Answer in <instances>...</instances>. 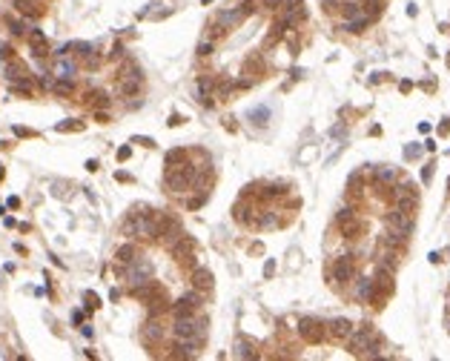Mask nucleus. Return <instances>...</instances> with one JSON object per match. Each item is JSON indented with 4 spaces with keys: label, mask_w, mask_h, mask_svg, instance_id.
Segmentation results:
<instances>
[{
    "label": "nucleus",
    "mask_w": 450,
    "mask_h": 361,
    "mask_svg": "<svg viewBox=\"0 0 450 361\" xmlns=\"http://www.w3.org/2000/svg\"><path fill=\"white\" fill-rule=\"evenodd\" d=\"M381 244H384V247H390V249H404V244H407V235L399 233V229H390V226H387V233H384V238H381Z\"/></svg>",
    "instance_id": "24"
},
{
    "label": "nucleus",
    "mask_w": 450,
    "mask_h": 361,
    "mask_svg": "<svg viewBox=\"0 0 450 361\" xmlns=\"http://www.w3.org/2000/svg\"><path fill=\"white\" fill-rule=\"evenodd\" d=\"M416 207H419V195H399V198H396V209L404 212V215H413Z\"/></svg>",
    "instance_id": "27"
},
{
    "label": "nucleus",
    "mask_w": 450,
    "mask_h": 361,
    "mask_svg": "<svg viewBox=\"0 0 450 361\" xmlns=\"http://www.w3.org/2000/svg\"><path fill=\"white\" fill-rule=\"evenodd\" d=\"M86 104H92L95 109H106L109 106V95H106L104 89H92V92H86V97H83Z\"/></svg>",
    "instance_id": "29"
},
{
    "label": "nucleus",
    "mask_w": 450,
    "mask_h": 361,
    "mask_svg": "<svg viewBox=\"0 0 450 361\" xmlns=\"http://www.w3.org/2000/svg\"><path fill=\"white\" fill-rule=\"evenodd\" d=\"M81 321H83V313H81V310H75V313H72V324H81Z\"/></svg>",
    "instance_id": "60"
},
{
    "label": "nucleus",
    "mask_w": 450,
    "mask_h": 361,
    "mask_svg": "<svg viewBox=\"0 0 450 361\" xmlns=\"http://www.w3.org/2000/svg\"><path fill=\"white\" fill-rule=\"evenodd\" d=\"M57 132H78V129H83V120H63V123H57Z\"/></svg>",
    "instance_id": "42"
},
{
    "label": "nucleus",
    "mask_w": 450,
    "mask_h": 361,
    "mask_svg": "<svg viewBox=\"0 0 450 361\" xmlns=\"http://www.w3.org/2000/svg\"><path fill=\"white\" fill-rule=\"evenodd\" d=\"M324 12H336V9H341V0H322Z\"/></svg>",
    "instance_id": "48"
},
{
    "label": "nucleus",
    "mask_w": 450,
    "mask_h": 361,
    "mask_svg": "<svg viewBox=\"0 0 450 361\" xmlns=\"http://www.w3.org/2000/svg\"><path fill=\"white\" fill-rule=\"evenodd\" d=\"M378 267H384V270H396L399 267V252L390 247H384L381 252H378Z\"/></svg>",
    "instance_id": "30"
},
{
    "label": "nucleus",
    "mask_w": 450,
    "mask_h": 361,
    "mask_svg": "<svg viewBox=\"0 0 450 361\" xmlns=\"http://www.w3.org/2000/svg\"><path fill=\"white\" fill-rule=\"evenodd\" d=\"M404 155H407V158H416V155H422V146H407Z\"/></svg>",
    "instance_id": "54"
},
{
    "label": "nucleus",
    "mask_w": 450,
    "mask_h": 361,
    "mask_svg": "<svg viewBox=\"0 0 450 361\" xmlns=\"http://www.w3.org/2000/svg\"><path fill=\"white\" fill-rule=\"evenodd\" d=\"M258 215H261V212L255 209V204H249V201H247V195H244V198L233 207V218L238 221V224H244V226H255Z\"/></svg>",
    "instance_id": "10"
},
{
    "label": "nucleus",
    "mask_w": 450,
    "mask_h": 361,
    "mask_svg": "<svg viewBox=\"0 0 450 361\" xmlns=\"http://www.w3.org/2000/svg\"><path fill=\"white\" fill-rule=\"evenodd\" d=\"M135 258H138V247H135V244H123V247H118V252H115V261H118V267L132 264Z\"/></svg>",
    "instance_id": "25"
},
{
    "label": "nucleus",
    "mask_w": 450,
    "mask_h": 361,
    "mask_svg": "<svg viewBox=\"0 0 450 361\" xmlns=\"http://www.w3.org/2000/svg\"><path fill=\"white\" fill-rule=\"evenodd\" d=\"M278 224H281V221H278V215H275V212H270V209H267V212H261V215H258V221H255L258 229H273V226H278Z\"/></svg>",
    "instance_id": "35"
},
{
    "label": "nucleus",
    "mask_w": 450,
    "mask_h": 361,
    "mask_svg": "<svg viewBox=\"0 0 450 361\" xmlns=\"http://www.w3.org/2000/svg\"><path fill=\"white\" fill-rule=\"evenodd\" d=\"M241 12H244V17H247V15H252V12H255V0H247V3L241 6Z\"/></svg>",
    "instance_id": "53"
},
{
    "label": "nucleus",
    "mask_w": 450,
    "mask_h": 361,
    "mask_svg": "<svg viewBox=\"0 0 450 361\" xmlns=\"http://www.w3.org/2000/svg\"><path fill=\"white\" fill-rule=\"evenodd\" d=\"M26 38H29V46H32V57L35 60H43V57H49L52 52H49V40L46 35L38 29V26H32L29 32H26Z\"/></svg>",
    "instance_id": "12"
},
{
    "label": "nucleus",
    "mask_w": 450,
    "mask_h": 361,
    "mask_svg": "<svg viewBox=\"0 0 450 361\" xmlns=\"http://www.w3.org/2000/svg\"><path fill=\"white\" fill-rule=\"evenodd\" d=\"M215 86H218V83H215ZM233 89H235V83H233V80H224V83L218 86V95H221V97H227L230 92H233Z\"/></svg>",
    "instance_id": "47"
},
{
    "label": "nucleus",
    "mask_w": 450,
    "mask_h": 361,
    "mask_svg": "<svg viewBox=\"0 0 450 361\" xmlns=\"http://www.w3.org/2000/svg\"><path fill=\"white\" fill-rule=\"evenodd\" d=\"M129 155H132V146H121L118 149V160H129Z\"/></svg>",
    "instance_id": "52"
},
{
    "label": "nucleus",
    "mask_w": 450,
    "mask_h": 361,
    "mask_svg": "<svg viewBox=\"0 0 450 361\" xmlns=\"http://www.w3.org/2000/svg\"><path fill=\"white\" fill-rule=\"evenodd\" d=\"M350 218H356V207H353V204L338 209V212H336V224H344V221H350Z\"/></svg>",
    "instance_id": "41"
},
{
    "label": "nucleus",
    "mask_w": 450,
    "mask_h": 361,
    "mask_svg": "<svg viewBox=\"0 0 450 361\" xmlns=\"http://www.w3.org/2000/svg\"><path fill=\"white\" fill-rule=\"evenodd\" d=\"M387 226H390V229H399V233H404V235H410L413 233V215H404V212H399V209H390V212H387Z\"/></svg>",
    "instance_id": "16"
},
{
    "label": "nucleus",
    "mask_w": 450,
    "mask_h": 361,
    "mask_svg": "<svg viewBox=\"0 0 450 361\" xmlns=\"http://www.w3.org/2000/svg\"><path fill=\"white\" fill-rule=\"evenodd\" d=\"M298 336L304 341H310V344H322L324 336H327V324H322L315 318H301L298 321Z\"/></svg>",
    "instance_id": "7"
},
{
    "label": "nucleus",
    "mask_w": 450,
    "mask_h": 361,
    "mask_svg": "<svg viewBox=\"0 0 450 361\" xmlns=\"http://www.w3.org/2000/svg\"><path fill=\"white\" fill-rule=\"evenodd\" d=\"M356 278V261L353 255H341L333 261V267H330V281L333 284H347V281Z\"/></svg>",
    "instance_id": "6"
},
{
    "label": "nucleus",
    "mask_w": 450,
    "mask_h": 361,
    "mask_svg": "<svg viewBox=\"0 0 450 361\" xmlns=\"http://www.w3.org/2000/svg\"><path fill=\"white\" fill-rule=\"evenodd\" d=\"M201 350V341L195 338H172V350H169V358H195Z\"/></svg>",
    "instance_id": "9"
},
{
    "label": "nucleus",
    "mask_w": 450,
    "mask_h": 361,
    "mask_svg": "<svg viewBox=\"0 0 450 361\" xmlns=\"http://www.w3.org/2000/svg\"><path fill=\"white\" fill-rule=\"evenodd\" d=\"M378 347H381V338L376 336L373 324H362V327H353V333L347 336V350L353 355H367V358H376Z\"/></svg>",
    "instance_id": "1"
},
{
    "label": "nucleus",
    "mask_w": 450,
    "mask_h": 361,
    "mask_svg": "<svg viewBox=\"0 0 450 361\" xmlns=\"http://www.w3.org/2000/svg\"><path fill=\"white\" fill-rule=\"evenodd\" d=\"M189 281H192L195 289H201V292H209L212 289V270H207V267H192V275H189Z\"/></svg>",
    "instance_id": "18"
},
{
    "label": "nucleus",
    "mask_w": 450,
    "mask_h": 361,
    "mask_svg": "<svg viewBox=\"0 0 450 361\" xmlns=\"http://www.w3.org/2000/svg\"><path fill=\"white\" fill-rule=\"evenodd\" d=\"M0 57H3V60H9V57H15V49L9 46V43H3V46H0Z\"/></svg>",
    "instance_id": "49"
},
{
    "label": "nucleus",
    "mask_w": 450,
    "mask_h": 361,
    "mask_svg": "<svg viewBox=\"0 0 450 361\" xmlns=\"http://www.w3.org/2000/svg\"><path fill=\"white\" fill-rule=\"evenodd\" d=\"M3 75H6L9 80H17V78H26V75H29V69H26L23 60L9 57V60H3Z\"/></svg>",
    "instance_id": "21"
},
{
    "label": "nucleus",
    "mask_w": 450,
    "mask_h": 361,
    "mask_svg": "<svg viewBox=\"0 0 450 361\" xmlns=\"http://www.w3.org/2000/svg\"><path fill=\"white\" fill-rule=\"evenodd\" d=\"M212 52H215V40H212V38H204L201 43H198V55H201V57H209Z\"/></svg>",
    "instance_id": "40"
},
{
    "label": "nucleus",
    "mask_w": 450,
    "mask_h": 361,
    "mask_svg": "<svg viewBox=\"0 0 450 361\" xmlns=\"http://www.w3.org/2000/svg\"><path fill=\"white\" fill-rule=\"evenodd\" d=\"M192 172H195V167L186 160V163H181V167H172V169H167V175H164V184H167V189L169 192H175V195H181V192H186L189 189V181H192Z\"/></svg>",
    "instance_id": "2"
},
{
    "label": "nucleus",
    "mask_w": 450,
    "mask_h": 361,
    "mask_svg": "<svg viewBox=\"0 0 450 361\" xmlns=\"http://www.w3.org/2000/svg\"><path fill=\"white\" fill-rule=\"evenodd\" d=\"M164 163H167V169L186 163V149H169V152H167V158H164Z\"/></svg>",
    "instance_id": "34"
},
{
    "label": "nucleus",
    "mask_w": 450,
    "mask_h": 361,
    "mask_svg": "<svg viewBox=\"0 0 450 361\" xmlns=\"http://www.w3.org/2000/svg\"><path fill=\"white\" fill-rule=\"evenodd\" d=\"M132 141H135V144H144V146H155L152 138H132Z\"/></svg>",
    "instance_id": "57"
},
{
    "label": "nucleus",
    "mask_w": 450,
    "mask_h": 361,
    "mask_svg": "<svg viewBox=\"0 0 450 361\" xmlns=\"http://www.w3.org/2000/svg\"><path fill=\"white\" fill-rule=\"evenodd\" d=\"M141 89H144V80L141 78H118V92H121L123 97L141 95Z\"/></svg>",
    "instance_id": "22"
},
{
    "label": "nucleus",
    "mask_w": 450,
    "mask_h": 361,
    "mask_svg": "<svg viewBox=\"0 0 450 361\" xmlns=\"http://www.w3.org/2000/svg\"><path fill=\"white\" fill-rule=\"evenodd\" d=\"M115 178H118V181H132V175H129V172H115Z\"/></svg>",
    "instance_id": "61"
},
{
    "label": "nucleus",
    "mask_w": 450,
    "mask_h": 361,
    "mask_svg": "<svg viewBox=\"0 0 450 361\" xmlns=\"http://www.w3.org/2000/svg\"><path fill=\"white\" fill-rule=\"evenodd\" d=\"M341 12H344V20H353V17H362V3H341Z\"/></svg>",
    "instance_id": "39"
},
{
    "label": "nucleus",
    "mask_w": 450,
    "mask_h": 361,
    "mask_svg": "<svg viewBox=\"0 0 450 361\" xmlns=\"http://www.w3.org/2000/svg\"><path fill=\"white\" fill-rule=\"evenodd\" d=\"M118 270H121V275L129 281V287H138V284H144V281L152 278V261H146V258H141V255H138L132 264L118 267Z\"/></svg>",
    "instance_id": "3"
},
{
    "label": "nucleus",
    "mask_w": 450,
    "mask_h": 361,
    "mask_svg": "<svg viewBox=\"0 0 450 361\" xmlns=\"http://www.w3.org/2000/svg\"><path fill=\"white\" fill-rule=\"evenodd\" d=\"M172 338H195L198 336V315H175V324L169 327Z\"/></svg>",
    "instance_id": "8"
},
{
    "label": "nucleus",
    "mask_w": 450,
    "mask_h": 361,
    "mask_svg": "<svg viewBox=\"0 0 450 361\" xmlns=\"http://www.w3.org/2000/svg\"><path fill=\"white\" fill-rule=\"evenodd\" d=\"M167 123H169V126H178V123H181V115H172V118H169Z\"/></svg>",
    "instance_id": "63"
},
{
    "label": "nucleus",
    "mask_w": 450,
    "mask_h": 361,
    "mask_svg": "<svg viewBox=\"0 0 450 361\" xmlns=\"http://www.w3.org/2000/svg\"><path fill=\"white\" fill-rule=\"evenodd\" d=\"M362 12L370 17V20H376V17H381V12H384V0H364Z\"/></svg>",
    "instance_id": "33"
},
{
    "label": "nucleus",
    "mask_w": 450,
    "mask_h": 361,
    "mask_svg": "<svg viewBox=\"0 0 450 361\" xmlns=\"http://www.w3.org/2000/svg\"><path fill=\"white\" fill-rule=\"evenodd\" d=\"M204 296L207 292H201V289H189V292H184V296L178 298V301H172V307H169V313L172 315H195L198 313V304L204 301Z\"/></svg>",
    "instance_id": "5"
},
{
    "label": "nucleus",
    "mask_w": 450,
    "mask_h": 361,
    "mask_svg": "<svg viewBox=\"0 0 450 361\" xmlns=\"http://www.w3.org/2000/svg\"><path fill=\"white\" fill-rule=\"evenodd\" d=\"M370 23H373V20H370L367 15H362V17H353V20H344V23H341V29H344V32H350V35H362Z\"/></svg>",
    "instance_id": "26"
},
{
    "label": "nucleus",
    "mask_w": 450,
    "mask_h": 361,
    "mask_svg": "<svg viewBox=\"0 0 450 361\" xmlns=\"http://www.w3.org/2000/svg\"><path fill=\"white\" fill-rule=\"evenodd\" d=\"M353 333V324L347 318H333L327 324V336H333V338H338V341H347V336Z\"/></svg>",
    "instance_id": "20"
},
{
    "label": "nucleus",
    "mask_w": 450,
    "mask_h": 361,
    "mask_svg": "<svg viewBox=\"0 0 450 361\" xmlns=\"http://www.w3.org/2000/svg\"><path fill=\"white\" fill-rule=\"evenodd\" d=\"M126 55V46H123V43H115L112 46V57H123Z\"/></svg>",
    "instance_id": "51"
},
{
    "label": "nucleus",
    "mask_w": 450,
    "mask_h": 361,
    "mask_svg": "<svg viewBox=\"0 0 450 361\" xmlns=\"http://www.w3.org/2000/svg\"><path fill=\"white\" fill-rule=\"evenodd\" d=\"M249 118H252V123H255V126H267V123H270V109H267V106H261V109H252V112H249Z\"/></svg>",
    "instance_id": "38"
},
{
    "label": "nucleus",
    "mask_w": 450,
    "mask_h": 361,
    "mask_svg": "<svg viewBox=\"0 0 450 361\" xmlns=\"http://www.w3.org/2000/svg\"><path fill=\"white\" fill-rule=\"evenodd\" d=\"M241 20H244V12H241V9H224V12H218V17H215V23L221 26L224 32L235 29Z\"/></svg>",
    "instance_id": "19"
},
{
    "label": "nucleus",
    "mask_w": 450,
    "mask_h": 361,
    "mask_svg": "<svg viewBox=\"0 0 450 361\" xmlns=\"http://www.w3.org/2000/svg\"><path fill=\"white\" fill-rule=\"evenodd\" d=\"M9 89L15 92V95H32L35 92V83H32V78L26 75V78H17V80H9Z\"/></svg>",
    "instance_id": "28"
},
{
    "label": "nucleus",
    "mask_w": 450,
    "mask_h": 361,
    "mask_svg": "<svg viewBox=\"0 0 450 361\" xmlns=\"http://www.w3.org/2000/svg\"><path fill=\"white\" fill-rule=\"evenodd\" d=\"M83 66H86V69H98V66H101V57H98V52H89V55L83 57Z\"/></svg>",
    "instance_id": "44"
},
{
    "label": "nucleus",
    "mask_w": 450,
    "mask_h": 361,
    "mask_svg": "<svg viewBox=\"0 0 450 361\" xmlns=\"http://www.w3.org/2000/svg\"><path fill=\"white\" fill-rule=\"evenodd\" d=\"M356 296H359V301H367V304H376V281H373V278H359V287H356Z\"/></svg>",
    "instance_id": "23"
},
{
    "label": "nucleus",
    "mask_w": 450,
    "mask_h": 361,
    "mask_svg": "<svg viewBox=\"0 0 450 361\" xmlns=\"http://www.w3.org/2000/svg\"><path fill=\"white\" fill-rule=\"evenodd\" d=\"M83 298H86V307H89V310H95V307H101V298H98L95 292H92V289H86V292H83Z\"/></svg>",
    "instance_id": "45"
},
{
    "label": "nucleus",
    "mask_w": 450,
    "mask_h": 361,
    "mask_svg": "<svg viewBox=\"0 0 450 361\" xmlns=\"http://www.w3.org/2000/svg\"><path fill=\"white\" fill-rule=\"evenodd\" d=\"M144 344H149V347H155V344H161L164 341V336H167V324H164L161 318H146V324H144Z\"/></svg>",
    "instance_id": "13"
},
{
    "label": "nucleus",
    "mask_w": 450,
    "mask_h": 361,
    "mask_svg": "<svg viewBox=\"0 0 450 361\" xmlns=\"http://www.w3.org/2000/svg\"><path fill=\"white\" fill-rule=\"evenodd\" d=\"M284 192H287V189H284V184H270L261 195H264V198H281Z\"/></svg>",
    "instance_id": "43"
},
{
    "label": "nucleus",
    "mask_w": 450,
    "mask_h": 361,
    "mask_svg": "<svg viewBox=\"0 0 450 361\" xmlns=\"http://www.w3.org/2000/svg\"><path fill=\"white\" fill-rule=\"evenodd\" d=\"M169 252H172V258L175 261H181V264H189L195 255V241L189 238V235H184V238H178L172 247H169Z\"/></svg>",
    "instance_id": "15"
},
{
    "label": "nucleus",
    "mask_w": 450,
    "mask_h": 361,
    "mask_svg": "<svg viewBox=\"0 0 450 361\" xmlns=\"http://www.w3.org/2000/svg\"><path fill=\"white\" fill-rule=\"evenodd\" d=\"M215 83H218L215 78H207V75H204V78L195 80V86H192L195 101H198L201 106H207V109L212 106V101H209V97H212V92H215Z\"/></svg>",
    "instance_id": "14"
},
{
    "label": "nucleus",
    "mask_w": 450,
    "mask_h": 361,
    "mask_svg": "<svg viewBox=\"0 0 450 361\" xmlns=\"http://www.w3.org/2000/svg\"><path fill=\"white\" fill-rule=\"evenodd\" d=\"M341 226V235L344 238H359V233H364V221H359V218H350V221H344Z\"/></svg>",
    "instance_id": "31"
},
{
    "label": "nucleus",
    "mask_w": 450,
    "mask_h": 361,
    "mask_svg": "<svg viewBox=\"0 0 450 361\" xmlns=\"http://www.w3.org/2000/svg\"><path fill=\"white\" fill-rule=\"evenodd\" d=\"M15 135L17 138H35V132L32 129H26V126H15Z\"/></svg>",
    "instance_id": "50"
},
{
    "label": "nucleus",
    "mask_w": 450,
    "mask_h": 361,
    "mask_svg": "<svg viewBox=\"0 0 450 361\" xmlns=\"http://www.w3.org/2000/svg\"><path fill=\"white\" fill-rule=\"evenodd\" d=\"M158 238L164 241V247H172L178 238H184V226H181V221H178L175 215H161L158 218Z\"/></svg>",
    "instance_id": "4"
},
{
    "label": "nucleus",
    "mask_w": 450,
    "mask_h": 361,
    "mask_svg": "<svg viewBox=\"0 0 450 361\" xmlns=\"http://www.w3.org/2000/svg\"><path fill=\"white\" fill-rule=\"evenodd\" d=\"M430 178H433V163H430V167H425V172H422V181H430Z\"/></svg>",
    "instance_id": "55"
},
{
    "label": "nucleus",
    "mask_w": 450,
    "mask_h": 361,
    "mask_svg": "<svg viewBox=\"0 0 450 361\" xmlns=\"http://www.w3.org/2000/svg\"><path fill=\"white\" fill-rule=\"evenodd\" d=\"M235 358H258V353H255V347L249 344V341H235Z\"/></svg>",
    "instance_id": "36"
},
{
    "label": "nucleus",
    "mask_w": 450,
    "mask_h": 361,
    "mask_svg": "<svg viewBox=\"0 0 450 361\" xmlns=\"http://www.w3.org/2000/svg\"><path fill=\"white\" fill-rule=\"evenodd\" d=\"M52 75H55V78L75 80V75H78V57H72V55H55Z\"/></svg>",
    "instance_id": "11"
},
{
    "label": "nucleus",
    "mask_w": 450,
    "mask_h": 361,
    "mask_svg": "<svg viewBox=\"0 0 450 361\" xmlns=\"http://www.w3.org/2000/svg\"><path fill=\"white\" fill-rule=\"evenodd\" d=\"M439 132H442V135H447V132H450V118H447V120H444L442 126H439Z\"/></svg>",
    "instance_id": "62"
},
{
    "label": "nucleus",
    "mask_w": 450,
    "mask_h": 361,
    "mask_svg": "<svg viewBox=\"0 0 450 361\" xmlns=\"http://www.w3.org/2000/svg\"><path fill=\"white\" fill-rule=\"evenodd\" d=\"M204 204H207V189H204L201 195H195V198L189 201V204H186V207H189V209H198V207H204Z\"/></svg>",
    "instance_id": "46"
},
{
    "label": "nucleus",
    "mask_w": 450,
    "mask_h": 361,
    "mask_svg": "<svg viewBox=\"0 0 450 361\" xmlns=\"http://www.w3.org/2000/svg\"><path fill=\"white\" fill-rule=\"evenodd\" d=\"M15 12L26 20H38L43 15V3L41 0H15Z\"/></svg>",
    "instance_id": "17"
},
{
    "label": "nucleus",
    "mask_w": 450,
    "mask_h": 361,
    "mask_svg": "<svg viewBox=\"0 0 450 361\" xmlns=\"http://www.w3.org/2000/svg\"><path fill=\"white\" fill-rule=\"evenodd\" d=\"M52 92L60 97H69L75 95V80H66V78H55L52 80Z\"/></svg>",
    "instance_id": "32"
},
{
    "label": "nucleus",
    "mask_w": 450,
    "mask_h": 361,
    "mask_svg": "<svg viewBox=\"0 0 450 361\" xmlns=\"http://www.w3.org/2000/svg\"><path fill=\"white\" fill-rule=\"evenodd\" d=\"M261 3H264L267 9H278L281 6V0H261Z\"/></svg>",
    "instance_id": "59"
},
{
    "label": "nucleus",
    "mask_w": 450,
    "mask_h": 361,
    "mask_svg": "<svg viewBox=\"0 0 450 361\" xmlns=\"http://www.w3.org/2000/svg\"><path fill=\"white\" fill-rule=\"evenodd\" d=\"M6 207H9V209H17V207H20V198H17V195H12V198L6 201Z\"/></svg>",
    "instance_id": "56"
},
{
    "label": "nucleus",
    "mask_w": 450,
    "mask_h": 361,
    "mask_svg": "<svg viewBox=\"0 0 450 361\" xmlns=\"http://www.w3.org/2000/svg\"><path fill=\"white\" fill-rule=\"evenodd\" d=\"M81 333H83L86 338H92V327H89V324H83V327H81Z\"/></svg>",
    "instance_id": "64"
},
{
    "label": "nucleus",
    "mask_w": 450,
    "mask_h": 361,
    "mask_svg": "<svg viewBox=\"0 0 450 361\" xmlns=\"http://www.w3.org/2000/svg\"><path fill=\"white\" fill-rule=\"evenodd\" d=\"M373 175H376L378 184H393L396 181V169L393 167H378V169H373Z\"/></svg>",
    "instance_id": "37"
},
{
    "label": "nucleus",
    "mask_w": 450,
    "mask_h": 361,
    "mask_svg": "<svg viewBox=\"0 0 450 361\" xmlns=\"http://www.w3.org/2000/svg\"><path fill=\"white\" fill-rule=\"evenodd\" d=\"M273 273H275V261H267V267H264V275H267V278H270V275H273Z\"/></svg>",
    "instance_id": "58"
}]
</instances>
